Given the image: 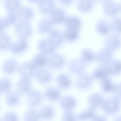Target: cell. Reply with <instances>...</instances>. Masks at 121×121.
Listing matches in <instances>:
<instances>
[{"label": "cell", "instance_id": "obj_1", "mask_svg": "<svg viewBox=\"0 0 121 121\" xmlns=\"http://www.w3.org/2000/svg\"><path fill=\"white\" fill-rule=\"evenodd\" d=\"M14 31L18 38L28 39L33 34V29L29 21L19 20L14 25Z\"/></svg>", "mask_w": 121, "mask_h": 121}, {"label": "cell", "instance_id": "obj_2", "mask_svg": "<svg viewBox=\"0 0 121 121\" xmlns=\"http://www.w3.org/2000/svg\"><path fill=\"white\" fill-rule=\"evenodd\" d=\"M102 107L107 114H115L119 112L121 107L120 99L115 96L104 99Z\"/></svg>", "mask_w": 121, "mask_h": 121}, {"label": "cell", "instance_id": "obj_3", "mask_svg": "<svg viewBox=\"0 0 121 121\" xmlns=\"http://www.w3.org/2000/svg\"><path fill=\"white\" fill-rule=\"evenodd\" d=\"M36 69L30 60L26 61L19 65L17 72L20 78L31 79L34 77Z\"/></svg>", "mask_w": 121, "mask_h": 121}, {"label": "cell", "instance_id": "obj_4", "mask_svg": "<svg viewBox=\"0 0 121 121\" xmlns=\"http://www.w3.org/2000/svg\"><path fill=\"white\" fill-rule=\"evenodd\" d=\"M29 46L28 39L18 38L12 41L9 50L13 54H20L25 52L29 48Z\"/></svg>", "mask_w": 121, "mask_h": 121}, {"label": "cell", "instance_id": "obj_5", "mask_svg": "<svg viewBox=\"0 0 121 121\" xmlns=\"http://www.w3.org/2000/svg\"><path fill=\"white\" fill-rule=\"evenodd\" d=\"M26 96L27 104L31 108L35 109L38 106L42 103L43 98V95L38 90L32 89Z\"/></svg>", "mask_w": 121, "mask_h": 121}, {"label": "cell", "instance_id": "obj_6", "mask_svg": "<svg viewBox=\"0 0 121 121\" xmlns=\"http://www.w3.org/2000/svg\"><path fill=\"white\" fill-rule=\"evenodd\" d=\"M19 64L14 58H9L3 61L1 69L3 72L8 75L13 74L17 72Z\"/></svg>", "mask_w": 121, "mask_h": 121}, {"label": "cell", "instance_id": "obj_7", "mask_svg": "<svg viewBox=\"0 0 121 121\" xmlns=\"http://www.w3.org/2000/svg\"><path fill=\"white\" fill-rule=\"evenodd\" d=\"M34 78L39 83L45 84L51 81L52 74L48 69L44 67L36 69Z\"/></svg>", "mask_w": 121, "mask_h": 121}, {"label": "cell", "instance_id": "obj_8", "mask_svg": "<svg viewBox=\"0 0 121 121\" xmlns=\"http://www.w3.org/2000/svg\"><path fill=\"white\" fill-rule=\"evenodd\" d=\"M32 89V84L31 79L20 78L17 82L16 90L21 95H26Z\"/></svg>", "mask_w": 121, "mask_h": 121}, {"label": "cell", "instance_id": "obj_9", "mask_svg": "<svg viewBox=\"0 0 121 121\" xmlns=\"http://www.w3.org/2000/svg\"><path fill=\"white\" fill-rule=\"evenodd\" d=\"M19 20L29 21L33 19L35 12L33 9L28 6L22 5L17 11Z\"/></svg>", "mask_w": 121, "mask_h": 121}, {"label": "cell", "instance_id": "obj_10", "mask_svg": "<svg viewBox=\"0 0 121 121\" xmlns=\"http://www.w3.org/2000/svg\"><path fill=\"white\" fill-rule=\"evenodd\" d=\"M37 46L40 52L47 55L53 52L56 47L55 45L48 38L39 40L37 43Z\"/></svg>", "mask_w": 121, "mask_h": 121}, {"label": "cell", "instance_id": "obj_11", "mask_svg": "<svg viewBox=\"0 0 121 121\" xmlns=\"http://www.w3.org/2000/svg\"><path fill=\"white\" fill-rule=\"evenodd\" d=\"M60 105L64 112L73 111L77 105V101L71 96H65L60 98Z\"/></svg>", "mask_w": 121, "mask_h": 121}, {"label": "cell", "instance_id": "obj_12", "mask_svg": "<svg viewBox=\"0 0 121 121\" xmlns=\"http://www.w3.org/2000/svg\"><path fill=\"white\" fill-rule=\"evenodd\" d=\"M5 95V101L8 105L14 107L20 103L22 95L16 89H11Z\"/></svg>", "mask_w": 121, "mask_h": 121}, {"label": "cell", "instance_id": "obj_13", "mask_svg": "<svg viewBox=\"0 0 121 121\" xmlns=\"http://www.w3.org/2000/svg\"><path fill=\"white\" fill-rule=\"evenodd\" d=\"M30 61L36 69L44 68L48 64V55L39 52L33 57Z\"/></svg>", "mask_w": 121, "mask_h": 121}, {"label": "cell", "instance_id": "obj_14", "mask_svg": "<svg viewBox=\"0 0 121 121\" xmlns=\"http://www.w3.org/2000/svg\"><path fill=\"white\" fill-rule=\"evenodd\" d=\"M38 113L40 121H50L54 118L55 111L52 106L45 105L40 109Z\"/></svg>", "mask_w": 121, "mask_h": 121}, {"label": "cell", "instance_id": "obj_15", "mask_svg": "<svg viewBox=\"0 0 121 121\" xmlns=\"http://www.w3.org/2000/svg\"><path fill=\"white\" fill-rule=\"evenodd\" d=\"M97 115L96 110L89 107L77 115L78 121H91Z\"/></svg>", "mask_w": 121, "mask_h": 121}, {"label": "cell", "instance_id": "obj_16", "mask_svg": "<svg viewBox=\"0 0 121 121\" xmlns=\"http://www.w3.org/2000/svg\"><path fill=\"white\" fill-rule=\"evenodd\" d=\"M39 11L43 14L50 13L53 9V2L50 0H38L37 3Z\"/></svg>", "mask_w": 121, "mask_h": 121}, {"label": "cell", "instance_id": "obj_17", "mask_svg": "<svg viewBox=\"0 0 121 121\" xmlns=\"http://www.w3.org/2000/svg\"><path fill=\"white\" fill-rule=\"evenodd\" d=\"M43 96L46 99L51 101L60 100V92L59 90L54 87L47 88L45 90Z\"/></svg>", "mask_w": 121, "mask_h": 121}, {"label": "cell", "instance_id": "obj_18", "mask_svg": "<svg viewBox=\"0 0 121 121\" xmlns=\"http://www.w3.org/2000/svg\"><path fill=\"white\" fill-rule=\"evenodd\" d=\"M104 100L103 97L99 94H92L88 99L89 107L96 110L97 108L102 107Z\"/></svg>", "mask_w": 121, "mask_h": 121}, {"label": "cell", "instance_id": "obj_19", "mask_svg": "<svg viewBox=\"0 0 121 121\" xmlns=\"http://www.w3.org/2000/svg\"><path fill=\"white\" fill-rule=\"evenodd\" d=\"M12 42L11 36L5 32L0 33V51L9 50Z\"/></svg>", "mask_w": 121, "mask_h": 121}, {"label": "cell", "instance_id": "obj_20", "mask_svg": "<svg viewBox=\"0 0 121 121\" xmlns=\"http://www.w3.org/2000/svg\"><path fill=\"white\" fill-rule=\"evenodd\" d=\"M52 25L50 19L43 18L37 23V29L41 33H48L52 30Z\"/></svg>", "mask_w": 121, "mask_h": 121}, {"label": "cell", "instance_id": "obj_21", "mask_svg": "<svg viewBox=\"0 0 121 121\" xmlns=\"http://www.w3.org/2000/svg\"><path fill=\"white\" fill-rule=\"evenodd\" d=\"M3 5L7 12H17L22 5L19 0H5L3 1Z\"/></svg>", "mask_w": 121, "mask_h": 121}, {"label": "cell", "instance_id": "obj_22", "mask_svg": "<svg viewBox=\"0 0 121 121\" xmlns=\"http://www.w3.org/2000/svg\"><path fill=\"white\" fill-rule=\"evenodd\" d=\"M63 58L57 53L52 52L48 56V65L52 68H57L60 66V62H63Z\"/></svg>", "mask_w": 121, "mask_h": 121}, {"label": "cell", "instance_id": "obj_23", "mask_svg": "<svg viewBox=\"0 0 121 121\" xmlns=\"http://www.w3.org/2000/svg\"><path fill=\"white\" fill-rule=\"evenodd\" d=\"M12 82L8 77H1L0 78V93L6 94L11 90Z\"/></svg>", "mask_w": 121, "mask_h": 121}, {"label": "cell", "instance_id": "obj_24", "mask_svg": "<svg viewBox=\"0 0 121 121\" xmlns=\"http://www.w3.org/2000/svg\"><path fill=\"white\" fill-rule=\"evenodd\" d=\"M50 14V20L52 23H60L64 17V13L60 9L54 8Z\"/></svg>", "mask_w": 121, "mask_h": 121}, {"label": "cell", "instance_id": "obj_25", "mask_svg": "<svg viewBox=\"0 0 121 121\" xmlns=\"http://www.w3.org/2000/svg\"><path fill=\"white\" fill-rule=\"evenodd\" d=\"M4 17L6 20L9 26H14L19 20L17 12H7Z\"/></svg>", "mask_w": 121, "mask_h": 121}, {"label": "cell", "instance_id": "obj_26", "mask_svg": "<svg viewBox=\"0 0 121 121\" xmlns=\"http://www.w3.org/2000/svg\"><path fill=\"white\" fill-rule=\"evenodd\" d=\"M25 121H40L38 112L35 109L30 108L25 114Z\"/></svg>", "mask_w": 121, "mask_h": 121}, {"label": "cell", "instance_id": "obj_27", "mask_svg": "<svg viewBox=\"0 0 121 121\" xmlns=\"http://www.w3.org/2000/svg\"><path fill=\"white\" fill-rule=\"evenodd\" d=\"M48 38L56 46L60 43V33L57 30L52 29L48 33Z\"/></svg>", "mask_w": 121, "mask_h": 121}, {"label": "cell", "instance_id": "obj_28", "mask_svg": "<svg viewBox=\"0 0 121 121\" xmlns=\"http://www.w3.org/2000/svg\"><path fill=\"white\" fill-rule=\"evenodd\" d=\"M61 121H78L77 115L73 111L64 112L61 117Z\"/></svg>", "mask_w": 121, "mask_h": 121}, {"label": "cell", "instance_id": "obj_29", "mask_svg": "<svg viewBox=\"0 0 121 121\" xmlns=\"http://www.w3.org/2000/svg\"><path fill=\"white\" fill-rule=\"evenodd\" d=\"M107 68L109 73H116L119 72L121 70V63L119 61L114 60Z\"/></svg>", "mask_w": 121, "mask_h": 121}, {"label": "cell", "instance_id": "obj_30", "mask_svg": "<svg viewBox=\"0 0 121 121\" xmlns=\"http://www.w3.org/2000/svg\"><path fill=\"white\" fill-rule=\"evenodd\" d=\"M2 121H19V117L15 112H9L4 115Z\"/></svg>", "mask_w": 121, "mask_h": 121}, {"label": "cell", "instance_id": "obj_31", "mask_svg": "<svg viewBox=\"0 0 121 121\" xmlns=\"http://www.w3.org/2000/svg\"><path fill=\"white\" fill-rule=\"evenodd\" d=\"M57 82L59 86L60 85L63 87H67L69 84L70 80L67 75H61L58 76L57 78Z\"/></svg>", "mask_w": 121, "mask_h": 121}, {"label": "cell", "instance_id": "obj_32", "mask_svg": "<svg viewBox=\"0 0 121 121\" xmlns=\"http://www.w3.org/2000/svg\"><path fill=\"white\" fill-rule=\"evenodd\" d=\"M67 23L69 25V29L76 30V29L79 26L80 24L79 19L77 18H75L74 17L67 18Z\"/></svg>", "mask_w": 121, "mask_h": 121}, {"label": "cell", "instance_id": "obj_33", "mask_svg": "<svg viewBox=\"0 0 121 121\" xmlns=\"http://www.w3.org/2000/svg\"><path fill=\"white\" fill-rule=\"evenodd\" d=\"M109 73L108 69L106 67L100 68L96 69L95 71V76L97 78H103V79L105 78L106 75Z\"/></svg>", "mask_w": 121, "mask_h": 121}, {"label": "cell", "instance_id": "obj_34", "mask_svg": "<svg viewBox=\"0 0 121 121\" xmlns=\"http://www.w3.org/2000/svg\"><path fill=\"white\" fill-rule=\"evenodd\" d=\"M103 82L102 83L103 84V90L105 92H109L111 90H112V88H113L114 86H112L111 81L107 78H104L103 79Z\"/></svg>", "mask_w": 121, "mask_h": 121}, {"label": "cell", "instance_id": "obj_35", "mask_svg": "<svg viewBox=\"0 0 121 121\" xmlns=\"http://www.w3.org/2000/svg\"><path fill=\"white\" fill-rule=\"evenodd\" d=\"M119 37H117L116 36H110L108 37V39H107V44H108V46H112V47H115L116 46H118L117 45L119 44V43H120V40L118 38Z\"/></svg>", "mask_w": 121, "mask_h": 121}, {"label": "cell", "instance_id": "obj_36", "mask_svg": "<svg viewBox=\"0 0 121 121\" xmlns=\"http://www.w3.org/2000/svg\"><path fill=\"white\" fill-rule=\"evenodd\" d=\"M9 26L4 17H0V33L5 32V30Z\"/></svg>", "mask_w": 121, "mask_h": 121}, {"label": "cell", "instance_id": "obj_37", "mask_svg": "<svg viewBox=\"0 0 121 121\" xmlns=\"http://www.w3.org/2000/svg\"><path fill=\"white\" fill-rule=\"evenodd\" d=\"M64 35L66 38H69L70 40L74 39L76 37V35H77L76 30L69 29L66 32V33Z\"/></svg>", "mask_w": 121, "mask_h": 121}, {"label": "cell", "instance_id": "obj_38", "mask_svg": "<svg viewBox=\"0 0 121 121\" xmlns=\"http://www.w3.org/2000/svg\"><path fill=\"white\" fill-rule=\"evenodd\" d=\"M112 26L116 31L118 32L121 31V19L119 18H116L112 22Z\"/></svg>", "mask_w": 121, "mask_h": 121}, {"label": "cell", "instance_id": "obj_39", "mask_svg": "<svg viewBox=\"0 0 121 121\" xmlns=\"http://www.w3.org/2000/svg\"><path fill=\"white\" fill-rule=\"evenodd\" d=\"M98 26H99V30L100 31L101 33H104L105 32L107 31V29H108V25L106 22L104 21H101L99 23Z\"/></svg>", "mask_w": 121, "mask_h": 121}, {"label": "cell", "instance_id": "obj_40", "mask_svg": "<svg viewBox=\"0 0 121 121\" xmlns=\"http://www.w3.org/2000/svg\"><path fill=\"white\" fill-rule=\"evenodd\" d=\"M91 121H107V119L104 116L97 115Z\"/></svg>", "mask_w": 121, "mask_h": 121}, {"label": "cell", "instance_id": "obj_41", "mask_svg": "<svg viewBox=\"0 0 121 121\" xmlns=\"http://www.w3.org/2000/svg\"><path fill=\"white\" fill-rule=\"evenodd\" d=\"M85 59H86L87 60H90L91 59H92L93 57V54L92 52H90L89 51H86L84 52V55Z\"/></svg>", "mask_w": 121, "mask_h": 121}, {"label": "cell", "instance_id": "obj_42", "mask_svg": "<svg viewBox=\"0 0 121 121\" xmlns=\"http://www.w3.org/2000/svg\"><path fill=\"white\" fill-rule=\"evenodd\" d=\"M113 121H121V116H119L116 117L114 120Z\"/></svg>", "mask_w": 121, "mask_h": 121}, {"label": "cell", "instance_id": "obj_43", "mask_svg": "<svg viewBox=\"0 0 121 121\" xmlns=\"http://www.w3.org/2000/svg\"></svg>", "mask_w": 121, "mask_h": 121}, {"label": "cell", "instance_id": "obj_44", "mask_svg": "<svg viewBox=\"0 0 121 121\" xmlns=\"http://www.w3.org/2000/svg\"></svg>", "mask_w": 121, "mask_h": 121}]
</instances>
